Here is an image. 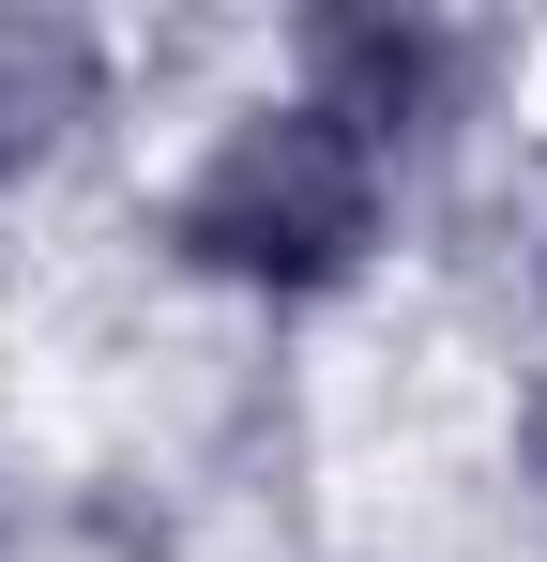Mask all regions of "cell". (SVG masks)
Listing matches in <instances>:
<instances>
[{"instance_id":"cell-3","label":"cell","mask_w":547,"mask_h":562,"mask_svg":"<svg viewBox=\"0 0 547 562\" xmlns=\"http://www.w3.org/2000/svg\"><path fill=\"white\" fill-rule=\"evenodd\" d=\"M91 106H107V46L77 15H0V183H31Z\"/></svg>"},{"instance_id":"cell-4","label":"cell","mask_w":547,"mask_h":562,"mask_svg":"<svg viewBox=\"0 0 547 562\" xmlns=\"http://www.w3.org/2000/svg\"><path fill=\"white\" fill-rule=\"evenodd\" d=\"M517 441H533V486H547V380H533V426H517Z\"/></svg>"},{"instance_id":"cell-1","label":"cell","mask_w":547,"mask_h":562,"mask_svg":"<svg viewBox=\"0 0 547 562\" xmlns=\"http://www.w3.org/2000/svg\"><path fill=\"white\" fill-rule=\"evenodd\" d=\"M380 198H395V153L350 137L335 106L274 92L244 122H213V153L182 168L168 198V259L213 289H274V304H304V289H350L365 244H380Z\"/></svg>"},{"instance_id":"cell-2","label":"cell","mask_w":547,"mask_h":562,"mask_svg":"<svg viewBox=\"0 0 547 562\" xmlns=\"http://www.w3.org/2000/svg\"><path fill=\"white\" fill-rule=\"evenodd\" d=\"M456 92V31H426V15H320L304 31V106H335L350 137H426Z\"/></svg>"}]
</instances>
